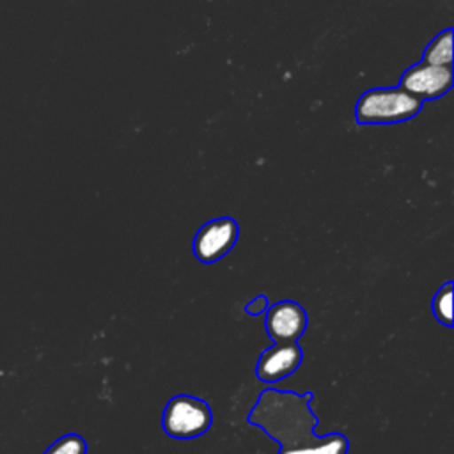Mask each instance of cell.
Masks as SVG:
<instances>
[{
	"label": "cell",
	"mask_w": 454,
	"mask_h": 454,
	"mask_svg": "<svg viewBox=\"0 0 454 454\" xmlns=\"http://www.w3.org/2000/svg\"><path fill=\"white\" fill-rule=\"evenodd\" d=\"M312 392L266 388L248 413V422L278 443V454H348L342 433L316 434L317 415L310 408Z\"/></svg>",
	"instance_id": "6da1fadb"
},
{
	"label": "cell",
	"mask_w": 454,
	"mask_h": 454,
	"mask_svg": "<svg viewBox=\"0 0 454 454\" xmlns=\"http://www.w3.org/2000/svg\"><path fill=\"white\" fill-rule=\"evenodd\" d=\"M422 101L401 87L369 89L356 103L355 119L358 124H395L415 117Z\"/></svg>",
	"instance_id": "7a4b0ae2"
},
{
	"label": "cell",
	"mask_w": 454,
	"mask_h": 454,
	"mask_svg": "<svg viewBox=\"0 0 454 454\" xmlns=\"http://www.w3.org/2000/svg\"><path fill=\"white\" fill-rule=\"evenodd\" d=\"M213 420L209 404L195 395L179 394L172 397L161 415V427L167 436L190 440L202 436Z\"/></svg>",
	"instance_id": "3957f363"
},
{
	"label": "cell",
	"mask_w": 454,
	"mask_h": 454,
	"mask_svg": "<svg viewBox=\"0 0 454 454\" xmlns=\"http://www.w3.org/2000/svg\"><path fill=\"white\" fill-rule=\"evenodd\" d=\"M238 234L239 227L232 216L209 220L193 238V255L204 264H213L232 250L238 241Z\"/></svg>",
	"instance_id": "277c9868"
},
{
	"label": "cell",
	"mask_w": 454,
	"mask_h": 454,
	"mask_svg": "<svg viewBox=\"0 0 454 454\" xmlns=\"http://www.w3.org/2000/svg\"><path fill=\"white\" fill-rule=\"evenodd\" d=\"M452 87V66L415 64L401 76V89L420 101H433Z\"/></svg>",
	"instance_id": "5b68a950"
},
{
	"label": "cell",
	"mask_w": 454,
	"mask_h": 454,
	"mask_svg": "<svg viewBox=\"0 0 454 454\" xmlns=\"http://www.w3.org/2000/svg\"><path fill=\"white\" fill-rule=\"evenodd\" d=\"M264 328L273 342H298L307 328V312L298 301H277L266 309Z\"/></svg>",
	"instance_id": "8992f818"
},
{
	"label": "cell",
	"mask_w": 454,
	"mask_h": 454,
	"mask_svg": "<svg viewBox=\"0 0 454 454\" xmlns=\"http://www.w3.org/2000/svg\"><path fill=\"white\" fill-rule=\"evenodd\" d=\"M301 358L303 353L298 342H273L259 356L255 374L262 383L280 381L300 367Z\"/></svg>",
	"instance_id": "52a82bcc"
},
{
	"label": "cell",
	"mask_w": 454,
	"mask_h": 454,
	"mask_svg": "<svg viewBox=\"0 0 454 454\" xmlns=\"http://www.w3.org/2000/svg\"><path fill=\"white\" fill-rule=\"evenodd\" d=\"M422 62L431 66H452V28H445L427 44Z\"/></svg>",
	"instance_id": "ba28073f"
},
{
	"label": "cell",
	"mask_w": 454,
	"mask_h": 454,
	"mask_svg": "<svg viewBox=\"0 0 454 454\" xmlns=\"http://www.w3.org/2000/svg\"><path fill=\"white\" fill-rule=\"evenodd\" d=\"M452 289L454 284H443L433 298V314L438 323L445 326H452Z\"/></svg>",
	"instance_id": "9c48e42d"
},
{
	"label": "cell",
	"mask_w": 454,
	"mask_h": 454,
	"mask_svg": "<svg viewBox=\"0 0 454 454\" xmlns=\"http://www.w3.org/2000/svg\"><path fill=\"white\" fill-rule=\"evenodd\" d=\"M44 454H87V442L80 434H64L55 440Z\"/></svg>",
	"instance_id": "30bf717a"
},
{
	"label": "cell",
	"mask_w": 454,
	"mask_h": 454,
	"mask_svg": "<svg viewBox=\"0 0 454 454\" xmlns=\"http://www.w3.org/2000/svg\"><path fill=\"white\" fill-rule=\"evenodd\" d=\"M268 305H270L268 298H266L264 294H259V296L252 298V300L245 305V312H247L248 316H259V314L266 312Z\"/></svg>",
	"instance_id": "8fae6325"
}]
</instances>
